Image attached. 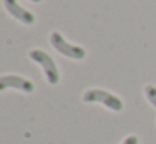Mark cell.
<instances>
[{
  "label": "cell",
  "instance_id": "cell-4",
  "mask_svg": "<svg viewBox=\"0 0 156 144\" xmlns=\"http://www.w3.org/2000/svg\"><path fill=\"white\" fill-rule=\"evenodd\" d=\"M5 89H19L22 92H34V84L22 76H0V92Z\"/></svg>",
  "mask_w": 156,
  "mask_h": 144
},
{
  "label": "cell",
  "instance_id": "cell-3",
  "mask_svg": "<svg viewBox=\"0 0 156 144\" xmlns=\"http://www.w3.org/2000/svg\"><path fill=\"white\" fill-rule=\"evenodd\" d=\"M51 44L59 54L69 57V59L81 60V59L86 57V49H82V47H79V45H74V44H69L59 32H52L51 33Z\"/></svg>",
  "mask_w": 156,
  "mask_h": 144
},
{
  "label": "cell",
  "instance_id": "cell-5",
  "mask_svg": "<svg viewBox=\"0 0 156 144\" xmlns=\"http://www.w3.org/2000/svg\"><path fill=\"white\" fill-rule=\"evenodd\" d=\"M4 5L7 9V12L14 19H17L19 22L25 23V25H32L35 22V15L32 12H29V10H25L24 7H20L17 0H4Z\"/></svg>",
  "mask_w": 156,
  "mask_h": 144
},
{
  "label": "cell",
  "instance_id": "cell-1",
  "mask_svg": "<svg viewBox=\"0 0 156 144\" xmlns=\"http://www.w3.org/2000/svg\"><path fill=\"white\" fill-rule=\"evenodd\" d=\"M29 57H30L32 60H35L37 64H41L42 70H44V76H45V79H47L49 84H52V86L59 84L61 74H59V69H57V65H55L54 59H52L47 52H44V50H41V49H34V50L29 52Z\"/></svg>",
  "mask_w": 156,
  "mask_h": 144
},
{
  "label": "cell",
  "instance_id": "cell-7",
  "mask_svg": "<svg viewBox=\"0 0 156 144\" xmlns=\"http://www.w3.org/2000/svg\"><path fill=\"white\" fill-rule=\"evenodd\" d=\"M121 144H139V139H138V136H134V134H133V136H128V137H126V139L122 141Z\"/></svg>",
  "mask_w": 156,
  "mask_h": 144
},
{
  "label": "cell",
  "instance_id": "cell-6",
  "mask_svg": "<svg viewBox=\"0 0 156 144\" xmlns=\"http://www.w3.org/2000/svg\"><path fill=\"white\" fill-rule=\"evenodd\" d=\"M144 96H146V99H148V102L151 104L153 107H156V87L151 86V84H148V86L144 87Z\"/></svg>",
  "mask_w": 156,
  "mask_h": 144
},
{
  "label": "cell",
  "instance_id": "cell-2",
  "mask_svg": "<svg viewBox=\"0 0 156 144\" xmlns=\"http://www.w3.org/2000/svg\"><path fill=\"white\" fill-rule=\"evenodd\" d=\"M82 100H84V102H101V104H104L108 109L116 111V112H119V111L122 109V100L119 99L118 96H114L112 92H108V90H104V89L86 90L84 96H82Z\"/></svg>",
  "mask_w": 156,
  "mask_h": 144
},
{
  "label": "cell",
  "instance_id": "cell-8",
  "mask_svg": "<svg viewBox=\"0 0 156 144\" xmlns=\"http://www.w3.org/2000/svg\"><path fill=\"white\" fill-rule=\"evenodd\" d=\"M30 2H35V3H39V2H42V0H30Z\"/></svg>",
  "mask_w": 156,
  "mask_h": 144
}]
</instances>
